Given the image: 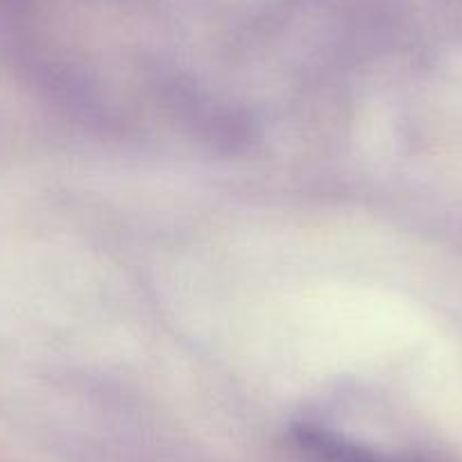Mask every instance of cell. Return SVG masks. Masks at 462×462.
Returning a JSON list of instances; mask_svg holds the SVG:
<instances>
[{"label":"cell","mask_w":462,"mask_h":462,"mask_svg":"<svg viewBox=\"0 0 462 462\" xmlns=\"http://www.w3.org/2000/svg\"><path fill=\"white\" fill-rule=\"evenodd\" d=\"M292 442L306 462H426L383 456V453L361 447L352 439H345L322 429H310V426L295 429Z\"/></svg>","instance_id":"obj_1"}]
</instances>
